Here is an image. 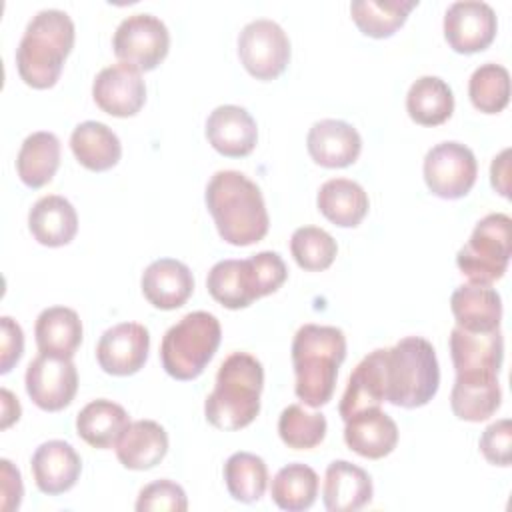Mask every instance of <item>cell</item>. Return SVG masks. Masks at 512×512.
<instances>
[{
	"label": "cell",
	"mask_w": 512,
	"mask_h": 512,
	"mask_svg": "<svg viewBox=\"0 0 512 512\" xmlns=\"http://www.w3.org/2000/svg\"><path fill=\"white\" fill-rule=\"evenodd\" d=\"M188 508L186 492L180 484L162 478L146 484L136 500L138 512H152V510H168V512H184Z\"/></svg>",
	"instance_id": "cell-40"
},
{
	"label": "cell",
	"mask_w": 512,
	"mask_h": 512,
	"mask_svg": "<svg viewBox=\"0 0 512 512\" xmlns=\"http://www.w3.org/2000/svg\"><path fill=\"white\" fill-rule=\"evenodd\" d=\"M60 166V140L56 134L40 130L24 138L18 156L16 172L28 188L46 186Z\"/></svg>",
	"instance_id": "cell-32"
},
{
	"label": "cell",
	"mask_w": 512,
	"mask_h": 512,
	"mask_svg": "<svg viewBox=\"0 0 512 512\" xmlns=\"http://www.w3.org/2000/svg\"><path fill=\"white\" fill-rule=\"evenodd\" d=\"M206 138L222 156H248L258 140L256 120L242 106L222 104L214 108L206 120Z\"/></svg>",
	"instance_id": "cell-17"
},
{
	"label": "cell",
	"mask_w": 512,
	"mask_h": 512,
	"mask_svg": "<svg viewBox=\"0 0 512 512\" xmlns=\"http://www.w3.org/2000/svg\"><path fill=\"white\" fill-rule=\"evenodd\" d=\"M264 368L248 352H232L216 374V386L206 396V420L224 432L246 428L260 412Z\"/></svg>",
	"instance_id": "cell-4"
},
{
	"label": "cell",
	"mask_w": 512,
	"mask_h": 512,
	"mask_svg": "<svg viewBox=\"0 0 512 512\" xmlns=\"http://www.w3.org/2000/svg\"><path fill=\"white\" fill-rule=\"evenodd\" d=\"M450 356L456 376H498L504 358V338L500 328L470 332L454 326L450 332Z\"/></svg>",
	"instance_id": "cell-15"
},
{
	"label": "cell",
	"mask_w": 512,
	"mask_h": 512,
	"mask_svg": "<svg viewBox=\"0 0 512 512\" xmlns=\"http://www.w3.org/2000/svg\"><path fill=\"white\" fill-rule=\"evenodd\" d=\"M290 252L302 270L322 272L332 266L338 246L326 230L318 226H300L290 238Z\"/></svg>",
	"instance_id": "cell-39"
},
{
	"label": "cell",
	"mask_w": 512,
	"mask_h": 512,
	"mask_svg": "<svg viewBox=\"0 0 512 512\" xmlns=\"http://www.w3.org/2000/svg\"><path fill=\"white\" fill-rule=\"evenodd\" d=\"M450 308L456 326L470 332H488L500 328L502 298L492 286L460 284L450 296Z\"/></svg>",
	"instance_id": "cell-24"
},
{
	"label": "cell",
	"mask_w": 512,
	"mask_h": 512,
	"mask_svg": "<svg viewBox=\"0 0 512 512\" xmlns=\"http://www.w3.org/2000/svg\"><path fill=\"white\" fill-rule=\"evenodd\" d=\"M238 56L250 76L256 80H274L290 62V40L280 24L258 18L242 28Z\"/></svg>",
	"instance_id": "cell-10"
},
{
	"label": "cell",
	"mask_w": 512,
	"mask_h": 512,
	"mask_svg": "<svg viewBox=\"0 0 512 512\" xmlns=\"http://www.w3.org/2000/svg\"><path fill=\"white\" fill-rule=\"evenodd\" d=\"M384 352L386 348L372 350L350 374L338 406L342 420H348L350 416L366 408H380V404L386 400Z\"/></svg>",
	"instance_id": "cell-23"
},
{
	"label": "cell",
	"mask_w": 512,
	"mask_h": 512,
	"mask_svg": "<svg viewBox=\"0 0 512 512\" xmlns=\"http://www.w3.org/2000/svg\"><path fill=\"white\" fill-rule=\"evenodd\" d=\"M150 332L138 322H120L108 328L96 344V360L106 374L132 376L148 360Z\"/></svg>",
	"instance_id": "cell-13"
},
{
	"label": "cell",
	"mask_w": 512,
	"mask_h": 512,
	"mask_svg": "<svg viewBox=\"0 0 512 512\" xmlns=\"http://www.w3.org/2000/svg\"><path fill=\"white\" fill-rule=\"evenodd\" d=\"M320 214L340 228L358 226L368 214V194L364 188L348 178L326 180L316 196Z\"/></svg>",
	"instance_id": "cell-29"
},
{
	"label": "cell",
	"mask_w": 512,
	"mask_h": 512,
	"mask_svg": "<svg viewBox=\"0 0 512 512\" xmlns=\"http://www.w3.org/2000/svg\"><path fill=\"white\" fill-rule=\"evenodd\" d=\"M168 434L154 420L130 422L116 444V456L128 470H150L164 460Z\"/></svg>",
	"instance_id": "cell-25"
},
{
	"label": "cell",
	"mask_w": 512,
	"mask_h": 512,
	"mask_svg": "<svg viewBox=\"0 0 512 512\" xmlns=\"http://www.w3.org/2000/svg\"><path fill=\"white\" fill-rule=\"evenodd\" d=\"M128 424V412L120 404L106 398L88 402L76 416L78 436L92 448L100 450L116 446Z\"/></svg>",
	"instance_id": "cell-30"
},
{
	"label": "cell",
	"mask_w": 512,
	"mask_h": 512,
	"mask_svg": "<svg viewBox=\"0 0 512 512\" xmlns=\"http://www.w3.org/2000/svg\"><path fill=\"white\" fill-rule=\"evenodd\" d=\"M328 422L322 412H308L300 404H290L278 418L280 440L292 450L316 448L326 436Z\"/></svg>",
	"instance_id": "cell-38"
},
{
	"label": "cell",
	"mask_w": 512,
	"mask_h": 512,
	"mask_svg": "<svg viewBox=\"0 0 512 512\" xmlns=\"http://www.w3.org/2000/svg\"><path fill=\"white\" fill-rule=\"evenodd\" d=\"M222 338L220 322L214 314L196 310L170 326L160 344L162 368L174 380L198 378L214 358Z\"/></svg>",
	"instance_id": "cell-6"
},
{
	"label": "cell",
	"mask_w": 512,
	"mask_h": 512,
	"mask_svg": "<svg viewBox=\"0 0 512 512\" xmlns=\"http://www.w3.org/2000/svg\"><path fill=\"white\" fill-rule=\"evenodd\" d=\"M306 148L316 164L324 168H346L358 160L362 138L352 124L324 118L308 130Z\"/></svg>",
	"instance_id": "cell-16"
},
{
	"label": "cell",
	"mask_w": 512,
	"mask_h": 512,
	"mask_svg": "<svg viewBox=\"0 0 512 512\" xmlns=\"http://www.w3.org/2000/svg\"><path fill=\"white\" fill-rule=\"evenodd\" d=\"M0 466H2V472H0V476H2L0 508H2V512H12V510H18V506L22 502V494H24L22 476H20V470L14 468V464L6 458L0 460Z\"/></svg>",
	"instance_id": "cell-43"
},
{
	"label": "cell",
	"mask_w": 512,
	"mask_h": 512,
	"mask_svg": "<svg viewBox=\"0 0 512 512\" xmlns=\"http://www.w3.org/2000/svg\"><path fill=\"white\" fill-rule=\"evenodd\" d=\"M346 360V336L336 326L304 324L292 340L294 392L310 408L332 400L338 368Z\"/></svg>",
	"instance_id": "cell-2"
},
{
	"label": "cell",
	"mask_w": 512,
	"mask_h": 512,
	"mask_svg": "<svg viewBox=\"0 0 512 512\" xmlns=\"http://www.w3.org/2000/svg\"><path fill=\"white\" fill-rule=\"evenodd\" d=\"M0 374H8L24 352V332L10 316L0 318Z\"/></svg>",
	"instance_id": "cell-42"
},
{
	"label": "cell",
	"mask_w": 512,
	"mask_h": 512,
	"mask_svg": "<svg viewBox=\"0 0 512 512\" xmlns=\"http://www.w3.org/2000/svg\"><path fill=\"white\" fill-rule=\"evenodd\" d=\"M344 422V442L362 458L380 460L398 444V426L380 408L360 410Z\"/></svg>",
	"instance_id": "cell-20"
},
{
	"label": "cell",
	"mask_w": 512,
	"mask_h": 512,
	"mask_svg": "<svg viewBox=\"0 0 512 512\" xmlns=\"http://www.w3.org/2000/svg\"><path fill=\"white\" fill-rule=\"evenodd\" d=\"M0 394H2V428H8L12 422L20 418V402L6 388H2Z\"/></svg>",
	"instance_id": "cell-45"
},
{
	"label": "cell",
	"mask_w": 512,
	"mask_h": 512,
	"mask_svg": "<svg viewBox=\"0 0 512 512\" xmlns=\"http://www.w3.org/2000/svg\"><path fill=\"white\" fill-rule=\"evenodd\" d=\"M500 402L502 390L496 374L456 376L450 392V406L460 420H488L500 408Z\"/></svg>",
	"instance_id": "cell-28"
},
{
	"label": "cell",
	"mask_w": 512,
	"mask_h": 512,
	"mask_svg": "<svg viewBox=\"0 0 512 512\" xmlns=\"http://www.w3.org/2000/svg\"><path fill=\"white\" fill-rule=\"evenodd\" d=\"M512 254V220L496 212L484 216L456 254L458 270L472 282L492 286L508 268Z\"/></svg>",
	"instance_id": "cell-7"
},
{
	"label": "cell",
	"mask_w": 512,
	"mask_h": 512,
	"mask_svg": "<svg viewBox=\"0 0 512 512\" xmlns=\"http://www.w3.org/2000/svg\"><path fill=\"white\" fill-rule=\"evenodd\" d=\"M480 452L494 466H510L512 462V422L500 418L492 422L480 436Z\"/></svg>",
	"instance_id": "cell-41"
},
{
	"label": "cell",
	"mask_w": 512,
	"mask_h": 512,
	"mask_svg": "<svg viewBox=\"0 0 512 512\" xmlns=\"http://www.w3.org/2000/svg\"><path fill=\"white\" fill-rule=\"evenodd\" d=\"M372 494V478L364 468L348 460H334L328 464L322 488V502L326 510L356 512L370 504Z\"/></svg>",
	"instance_id": "cell-21"
},
{
	"label": "cell",
	"mask_w": 512,
	"mask_h": 512,
	"mask_svg": "<svg viewBox=\"0 0 512 512\" xmlns=\"http://www.w3.org/2000/svg\"><path fill=\"white\" fill-rule=\"evenodd\" d=\"M496 14L490 4L480 0H460L444 14V38L458 54L486 50L496 38Z\"/></svg>",
	"instance_id": "cell-12"
},
{
	"label": "cell",
	"mask_w": 512,
	"mask_h": 512,
	"mask_svg": "<svg viewBox=\"0 0 512 512\" xmlns=\"http://www.w3.org/2000/svg\"><path fill=\"white\" fill-rule=\"evenodd\" d=\"M28 230L42 246H66L78 232L76 208L64 196H42L28 212Z\"/></svg>",
	"instance_id": "cell-22"
},
{
	"label": "cell",
	"mask_w": 512,
	"mask_h": 512,
	"mask_svg": "<svg viewBox=\"0 0 512 512\" xmlns=\"http://www.w3.org/2000/svg\"><path fill=\"white\" fill-rule=\"evenodd\" d=\"M422 170L424 182L434 196L458 200L472 190L478 174V162L468 146L448 140L426 152Z\"/></svg>",
	"instance_id": "cell-9"
},
{
	"label": "cell",
	"mask_w": 512,
	"mask_h": 512,
	"mask_svg": "<svg viewBox=\"0 0 512 512\" xmlns=\"http://www.w3.org/2000/svg\"><path fill=\"white\" fill-rule=\"evenodd\" d=\"M224 482L234 500L258 502L268 486L266 462L252 452H234L224 464Z\"/></svg>",
	"instance_id": "cell-36"
},
{
	"label": "cell",
	"mask_w": 512,
	"mask_h": 512,
	"mask_svg": "<svg viewBox=\"0 0 512 512\" xmlns=\"http://www.w3.org/2000/svg\"><path fill=\"white\" fill-rule=\"evenodd\" d=\"M70 148L74 158L92 172H104L118 164L122 156L120 138L102 122H80L70 134Z\"/></svg>",
	"instance_id": "cell-27"
},
{
	"label": "cell",
	"mask_w": 512,
	"mask_h": 512,
	"mask_svg": "<svg viewBox=\"0 0 512 512\" xmlns=\"http://www.w3.org/2000/svg\"><path fill=\"white\" fill-rule=\"evenodd\" d=\"M30 466L38 490L56 496L68 492L76 484L82 460L72 444L64 440H48L34 450Z\"/></svg>",
	"instance_id": "cell-18"
},
{
	"label": "cell",
	"mask_w": 512,
	"mask_h": 512,
	"mask_svg": "<svg viewBox=\"0 0 512 512\" xmlns=\"http://www.w3.org/2000/svg\"><path fill=\"white\" fill-rule=\"evenodd\" d=\"M318 474L302 462L286 464L272 478L270 494L278 508L288 512L308 510L318 496Z\"/></svg>",
	"instance_id": "cell-35"
},
{
	"label": "cell",
	"mask_w": 512,
	"mask_h": 512,
	"mask_svg": "<svg viewBox=\"0 0 512 512\" xmlns=\"http://www.w3.org/2000/svg\"><path fill=\"white\" fill-rule=\"evenodd\" d=\"M386 402L398 408L426 406L438 392L440 366L434 346L422 336H406L384 352Z\"/></svg>",
	"instance_id": "cell-5"
},
{
	"label": "cell",
	"mask_w": 512,
	"mask_h": 512,
	"mask_svg": "<svg viewBox=\"0 0 512 512\" xmlns=\"http://www.w3.org/2000/svg\"><path fill=\"white\" fill-rule=\"evenodd\" d=\"M96 106L116 118H128L140 112L146 102V84L130 64H112L102 68L92 84Z\"/></svg>",
	"instance_id": "cell-14"
},
{
	"label": "cell",
	"mask_w": 512,
	"mask_h": 512,
	"mask_svg": "<svg viewBox=\"0 0 512 512\" xmlns=\"http://www.w3.org/2000/svg\"><path fill=\"white\" fill-rule=\"evenodd\" d=\"M418 6V0H354L350 14L362 34L370 38L392 36Z\"/></svg>",
	"instance_id": "cell-34"
},
{
	"label": "cell",
	"mask_w": 512,
	"mask_h": 512,
	"mask_svg": "<svg viewBox=\"0 0 512 512\" xmlns=\"http://www.w3.org/2000/svg\"><path fill=\"white\" fill-rule=\"evenodd\" d=\"M74 38V22L64 10L46 8L36 12L16 48V68L24 84L36 90L52 88L74 48Z\"/></svg>",
	"instance_id": "cell-3"
},
{
	"label": "cell",
	"mask_w": 512,
	"mask_h": 512,
	"mask_svg": "<svg viewBox=\"0 0 512 512\" xmlns=\"http://www.w3.org/2000/svg\"><path fill=\"white\" fill-rule=\"evenodd\" d=\"M26 392L46 412L64 410L78 392V372L72 358L40 352L26 368Z\"/></svg>",
	"instance_id": "cell-11"
},
{
	"label": "cell",
	"mask_w": 512,
	"mask_h": 512,
	"mask_svg": "<svg viewBox=\"0 0 512 512\" xmlns=\"http://www.w3.org/2000/svg\"><path fill=\"white\" fill-rule=\"evenodd\" d=\"M406 112L420 126L444 124L454 112L452 88L438 76H420L406 94Z\"/></svg>",
	"instance_id": "cell-33"
},
{
	"label": "cell",
	"mask_w": 512,
	"mask_h": 512,
	"mask_svg": "<svg viewBox=\"0 0 512 512\" xmlns=\"http://www.w3.org/2000/svg\"><path fill=\"white\" fill-rule=\"evenodd\" d=\"M468 96L476 110L498 114L510 102V74L504 66L486 62L480 64L468 82Z\"/></svg>",
	"instance_id": "cell-37"
},
{
	"label": "cell",
	"mask_w": 512,
	"mask_h": 512,
	"mask_svg": "<svg viewBox=\"0 0 512 512\" xmlns=\"http://www.w3.org/2000/svg\"><path fill=\"white\" fill-rule=\"evenodd\" d=\"M112 48L120 62L130 64L140 72H150L166 58L170 32L154 14H132L118 24Z\"/></svg>",
	"instance_id": "cell-8"
},
{
	"label": "cell",
	"mask_w": 512,
	"mask_h": 512,
	"mask_svg": "<svg viewBox=\"0 0 512 512\" xmlns=\"http://www.w3.org/2000/svg\"><path fill=\"white\" fill-rule=\"evenodd\" d=\"M142 294L160 310H176L186 304L194 292L190 268L176 258H158L142 272Z\"/></svg>",
	"instance_id": "cell-19"
},
{
	"label": "cell",
	"mask_w": 512,
	"mask_h": 512,
	"mask_svg": "<svg viewBox=\"0 0 512 512\" xmlns=\"http://www.w3.org/2000/svg\"><path fill=\"white\" fill-rule=\"evenodd\" d=\"M34 336L40 352L72 358L82 342L80 316L72 308L50 306L38 314Z\"/></svg>",
	"instance_id": "cell-31"
},
{
	"label": "cell",
	"mask_w": 512,
	"mask_h": 512,
	"mask_svg": "<svg viewBox=\"0 0 512 512\" xmlns=\"http://www.w3.org/2000/svg\"><path fill=\"white\" fill-rule=\"evenodd\" d=\"M508 174H510V148H504L498 156H494L492 164H490V182L492 188L502 194L504 198L510 196V182H508Z\"/></svg>",
	"instance_id": "cell-44"
},
{
	"label": "cell",
	"mask_w": 512,
	"mask_h": 512,
	"mask_svg": "<svg viewBox=\"0 0 512 512\" xmlns=\"http://www.w3.org/2000/svg\"><path fill=\"white\" fill-rule=\"evenodd\" d=\"M204 200L224 242L250 246L268 234L270 218L262 192L246 174L218 170L206 186Z\"/></svg>",
	"instance_id": "cell-1"
},
{
	"label": "cell",
	"mask_w": 512,
	"mask_h": 512,
	"mask_svg": "<svg viewBox=\"0 0 512 512\" xmlns=\"http://www.w3.org/2000/svg\"><path fill=\"white\" fill-rule=\"evenodd\" d=\"M206 288L218 304L230 310L246 308L260 298L248 258L216 262L208 272Z\"/></svg>",
	"instance_id": "cell-26"
}]
</instances>
